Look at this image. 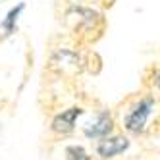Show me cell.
<instances>
[{
	"label": "cell",
	"instance_id": "1",
	"mask_svg": "<svg viewBox=\"0 0 160 160\" xmlns=\"http://www.w3.org/2000/svg\"><path fill=\"white\" fill-rule=\"evenodd\" d=\"M118 125L131 137H148L160 129V97L154 93L131 95L118 110Z\"/></svg>",
	"mask_w": 160,
	"mask_h": 160
},
{
	"label": "cell",
	"instance_id": "2",
	"mask_svg": "<svg viewBox=\"0 0 160 160\" xmlns=\"http://www.w3.org/2000/svg\"><path fill=\"white\" fill-rule=\"evenodd\" d=\"M66 19L72 27V33L79 39H85V41H95L102 35L104 31V16L97 10L89 8V6H81V4H73L68 8L66 12Z\"/></svg>",
	"mask_w": 160,
	"mask_h": 160
},
{
	"label": "cell",
	"instance_id": "3",
	"mask_svg": "<svg viewBox=\"0 0 160 160\" xmlns=\"http://www.w3.org/2000/svg\"><path fill=\"white\" fill-rule=\"evenodd\" d=\"M129 145H131V141H129L128 133H116L114 131V133H110V135H106V137H102V139L97 141L95 152L102 160H112V158L123 154L129 148Z\"/></svg>",
	"mask_w": 160,
	"mask_h": 160
},
{
	"label": "cell",
	"instance_id": "4",
	"mask_svg": "<svg viewBox=\"0 0 160 160\" xmlns=\"http://www.w3.org/2000/svg\"><path fill=\"white\" fill-rule=\"evenodd\" d=\"M116 116L110 112V110H100L95 114V118L91 120L85 128H83V135L87 139H93V141H98L102 137H106L110 133L116 131Z\"/></svg>",
	"mask_w": 160,
	"mask_h": 160
},
{
	"label": "cell",
	"instance_id": "5",
	"mask_svg": "<svg viewBox=\"0 0 160 160\" xmlns=\"http://www.w3.org/2000/svg\"><path fill=\"white\" fill-rule=\"evenodd\" d=\"M81 114H83L81 106H70V108L58 112L50 122V131L54 135H62V137L70 135L75 129V122H77V118L81 116Z\"/></svg>",
	"mask_w": 160,
	"mask_h": 160
},
{
	"label": "cell",
	"instance_id": "6",
	"mask_svg": "<svg viewBox=\"0 0 160 160\" xmlns=\"http://www.w3.org/2000/svg\"><path fill=\"white\" fill-rule=\"evenodd\" d=\"M25 4H18L16 8H12L10 12L6 14V19L0 23V29L4 31V35H12V33L16 31V25H18V19H19V14L23 12Z\"/></svg>",
	"mask_w": 160,
	"mask_h": 160
},
{
	"label": "cell",
	"instance_id": "7",
	"mask_svg": "<svg viewBox=\"0 0 160 160\" xmlns=\"http://www.w3.org/2000/svg\"><path fill=\"white\" fill-rule=\"evenodd\" d=\"M64 160H91V154L83 145H68L64 148Z\"/></svg>",
	"mask_w": 160,
	"mask_h": 160
},
{
	"label": "cell",
	"instance_id": "8",
	"mask_svg": "<svg viewBox=\"0 0 160 160\" xmlns=\"http://www.w3.org/2000/svg\"><path fill=\"white\" fill-rule=\"evenodd\" d=\"M145 85H147V89L151 91V93H154V95L160 97V64L151 68V75L147 77Z\"/></svg>",
	"mask_w": 160,
	"mask_h": 160
},
{
	"label": "cell",
	"instance_id": "9",
	"mask_svg": "<svg viewBox=\"0 0 160 160\" xmlns=\"http://www.w3.org/2000/svg\"><path fill=\"white\" fill-rule=\"evenodd\" d=\"M72 2H87V0H72Z\"/></svg>",
	"mask_w": 160,
	"mask_h": 160
}]
</instances>
